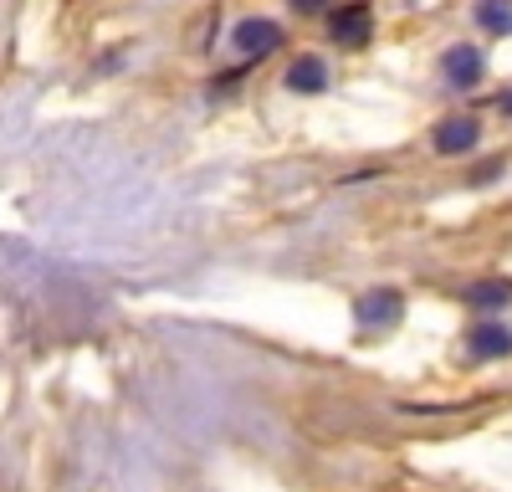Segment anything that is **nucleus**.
Here are the masks:
<instances>
[{
	"mask_svg": "<svg viewBox=\"0 0 512 492\" xmlns=\"http://www.w3.org/2000/svg\"><path fill=\"white\" fill-rule=\"evenodd\" d=\"M466 354H472V359H502V354H512V328L502 318H477L472 334H466Z\"/></svg>",
	"mask_w": 512,
	"mask_h": 492,
	"instance_id": "obj_1",
	"label": "nucleus"
},
{
	"mask_svg": "<svg viewBox=\"0 0 512 492\" xmlns=\"http://www.w3.org/2000/svg\"><path fill=\"white\" fill-rule=\"evenodd\" d=\"M236 47L246 52V57H267V52H277L282 47V31H277V21H241L236 26Z\"/></svg>",
	"mask_w": 512,
	"mask_h": 492,
	"instance_id": "obj_2",
	"label": "nucleus"
},
{
	"mask_svg": "<svg viewBox=\"0 0 512 492\" xmlns=\"http://www.w3.org/2000/svg\"><path fill=\"white\" fill-rule=\"evenodd\" d=\"M446 82L451 88H477V77H482V52L477 47H451L446 62H441Z\"/></svg>",
	"mask_w": 512,
	"mask_h": 492,
	"instance_id": "obj_3",
	"label": "nucleus"
},
{
	"mask_svg": "<svg viewBox=\"0 0 512 492\" xmlns=\"http://www.w3.org/2000/svg\"><path fill=\"white\" fill-rule=\"evenodd\" d=\"M400 318V293L395 287H379V293H364L359 298V323L364 328H384V323H395Z\"/></svg>",
	"mask_w": 512,
	"mask_h": 492,
	"instance_id": "obj_4",
	"label": "nucleus"
},
{
	"mask_svg": "<svg viewBox=\"0 0 512 492\" xmlns=\"http://www.w3.org/2000/svg\"><path fill=\"white\" fill-rule=\"evenodd\" d=\"M477 139H482L477 118H446L441 129H436V149H441V154H466Z\"/></svg>",
	"mask_w": 512,
	"mask_h": 492,
	"instance_id": "obj_5",
	"label": "nucleus"
},
{
	"mask_svg": "<svg viewBox=\"0 0 512 492\" xmlns=\"http://www.w3.org/2000/svg\"><path fill=\"white\" fill-rule=\"evenodd\" d=\"M369 36V6H344L333 16V41L338 47H364Z\"/></svg>",
	"mask_w": 512,
	"mask_h": 492,
	"instance_id": "obj_6",
	"label": "nucleus"
},
{
	"mask_svg": "<svg viewBox=\"0 0 512 492\" xmlns=\"http://www.w3.org/2000/svg\"><path fill=\"white\" fill-rule=\"evenodd\" d=\"M287 88L292 93H323L328 88V67L318 57H297L292 72H287Z\"/></svg>",
	"mask_w": 512,
	"mask_h": 492,
	"instance_id": "obj_7",
	"label": "nucleus"
},
{
	"mask_svg": "<svg viewBox=\"0 0 512 492\" xmlns=\"http://www.w3.org/2000/svg\"><path fill=\"white\" fill-rule=\"evenodd\" d=\"M507 298H512L507 282H472V287L461 293V303H472V308H502Z\"/></svg>",
	"mask_w": 512,
	"mask_h": 492,
	"instance_id": "obj_8",
	"label": "nucleus"
},
{
	"mask_svg": "<svg viewBox=\"0 0 512 492\" xmlns=\"http://www.w3.org/2000/svg\"><path fill=\"white\" fill-rule=\"evenodd\" d=\"M477 21H482L487 31H512V0H482Z\"/></svg>",
	"mask_w": 512,
	"mask_h": 492,
	"instance_id": "obj_9",
	"label": "nucleus"
},
{
	"mask_svg": "<svg viewBox=\"0 0 512 492\" xmlns=\"http://www.w3.org/2000/svg\"><path fill=\"white\" fill-rule=\"evenodd\" d=\"M292 6H297V11H323L328 0H292Z\"/></svg>",
	"mask_w": 512,
	"mask_h": 492,
	"instance_id": "obj_10",
	"label": "nucleus"
},
{
	"mask_svg": "<svg viewBox=\"0 0 512 492\" xmlns=\"http://www.w3.org/2000/svg\"><path fill=\"white\" fill-rule=\"evenodd\" d=\"M497 108H502V113H512V93H502V98H497Z\"/></svg>",
	"mask_w": 512,
	"mask_h": 492,
	"instance_id": "obj_11",
	"label": "nucleus"
}]
</instances>
